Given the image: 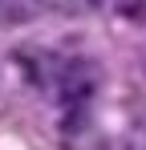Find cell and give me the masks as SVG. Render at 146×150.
<instances>
[{"mask_svg": "<svg viewBox=\"0 0 146 150\" xmlns=\"http://www.w3.org/2000/svg\"><path fill=\"white\" fill-rule=\"evenodd\" d=\"M41 8H45L41 0H0V28L28 25V21H37Z\"/></svg>", "mask_w": 146, "mask_h": 150, "instance_id": "cell-1", "label": "cell"}]
</instances>
